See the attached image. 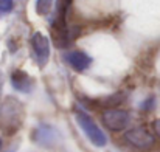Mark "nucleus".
Returning <instances> with one entry per match:
<instances>
[{
    "label": "nucleus",
    "mask_w": 160,
    "mask_h": 152,
    "mask_svg": "<svg viewBox=\"0 0 160 152\" xmlns=\"http://www.w3.org/2000/svg\"><path fill=\"white\" fill-rule=\"evenodd\" d=\"M33 140H34L38 145L44 146V148H54L56 145H59L61 135H59L58 129H54L53 126L42 123V124H39V126L34 129V132H33Z\"/></svg>",
    "instance_id": "nucleus-5"
},
{
    "label": "nucleus",
    "mask_w": 160,
    "mask_h": 152,
    "mask_svg": "<svg viewBox=\"0 0 160 152\" xmlns=\"http://www.w3.org/2000/svg\"><path fill=\"white\" fill-rule=\"evenodd\" d=\"M154 130H156V134L159 135V138H160V120H156V123H154Z\"/></svg>",
    "instance_id": "nucleus-13"
},
{
    "label": "nucleus",
    "mask_w": 160,
    "mask_h": 152,
    "mask_svg": "<svg viewBox=\"0 0 160 152\" xmlns=\"http://www.w3.org/2000/svg\"><path fill=\"white\" fill-rule=\"evenodd\" d=\"M31 47L36 54L39 67H44L50 59V42L42 33H34L31 37Z\"/></svg>",
    "instance_id": "nucleus-6"
},
{
    "label": "nucleus",
    "mask_w": 160,
    "mask_h": 152,
    "mask_svg": "<svg viewBox=\"0 0 160 152\" xmlns=\"http://www.w3.org/2000/svg\"><path fill=\"white\" fill-rule=\"evenodd\" d=\"M123 100H124L123 93H115V95L107 96V100L104 101V105H106V107H109V109H113V105L121 104V101H123Z\"/></svg>",
    "instance_id": "nucleus-10"
},
{
    "label": "nucleus",
    "mask_w": 160,
    "mask_h": 152,
    "mask_svg": "<svg viewBox=\"0 0 160 152\" xmlns=\"http://www.w3.org/2000/svg\"><path fill=\"white\" fill-rule=\"evenodd\" d=\"M124 140L138 151H149L156 145L154 135L145 127H134V129L126 130Z\"/></svg>",
    "instance_id": "nucleus-3"
},
{
    "label": "nucleus",
    "mask_w": 160,
    "mask_h": 152,
    "mask_svg": "<svg viewBox=\"0 0 160 152\" xmlns=\"http://www.w3.org/2000/svg\"><path fill=\"white\" fill-rule=\"evenodd\" d=\"M154 101H156V100H154V96H149L146 101L142 104V109H143V110H151V109L154 107Z\"/></svg>",
    "instance_id": "nucleus-12"
},
{
    "label": "nucleus",
    "mask_w": 160,
    "mask_h": 152,
    "mask_svg": "<svg viewBox=\"0 0 160 152\" xmlns=\"http://www.w3.org/2000/svg\"><path fill=\"white\" fill-rule=\"evenodd\" d=\"M0 92H2V78H0Z\"/></svg>",
    "instance_id": "nucleus-14"
},
{
    "label": "nucleus",
    "mask_w": 160,
    "mask_h": 152,
    "mask_svg": "<svg viewBox=\"0 0 160 152\" xmlns=\"http://www.w3.org/2000/svg\"><path fill=\"white\" fill-rule=\"evenodd\" d=\"M75 120L78 121L79 127L82 129V132L86 134V137L90 140L92 145L98 146V148H103L107 145V137L106 134L98 127V124L92 120V116L89 113H86L84 110L81 109H76L75 110Z\"/></svg>",
    "instance_id": "nucleus-2"
},
{
    "label": "nucleus",
    "mask_w": 160,
    "mask_h": 152,
    "mask_svg": "<svg viewBox=\"0 0 160 152\" xmlns=\"http://www.w3.org/2000/svg\"><path fill=\"white\" fill-rule=\"evenodd\" d=\"M23 109L22 104L14 98H6L0 107V129L6 134H12L22 124Z\"/></svg>",
    "instance_id": "nucleus-1"
},
{
    "label": "nucleus",
    "mask_w": 160,
    "mask_h": 152,
    "mask_svg": "<svg viewBox=\"0 0 160 152\" xmlns=\"http://www.w3.org/2000/svg\"><path fill=\"white\" fill-rule=\"evenodd\" d=\"M65 61L76 71H84L92 64V57L89 54H86L84 51H70L65 54Z\"/></svg>",
    "instance_id": "nucleus-8"
},
{
    "label": "nucleus",
    "mask_w": 160,
    "mask_h": 152,
    "mask_svg": "<svg viewBox=\"0 0 160 152\" xmlns=\"http://www.w3.org/2000/svg\"><path fill=\"white\" fill-rule=\"evenodd\" d=\"M11 86L22 93H30L34 87L33 79L30 78V75H27L23 70H14L11 73Z\"/></svg>",
    "instance_id": "nucleus-7"
},
{
    "label": "nucleus",
    "mask_w": 160,
    "mask_h": 152,
    "mask_svg": "<svg viewBox=\"0 0 160 152\" xmlns=\"http://www.w3.org/2000/svg\"><path fill=\"white\" fill-rule=\"evenodd\" d=\"M0 151H2V140H0Z\"/></svg>",
    "instance_id": "nucleus-15"
},
{
    "label": "nucleus",
    "mask_w": 160,
    "mask_h": 152,
    "mask_svg": "<svg viewBox=\"0 0 160 152\" xmlns=\"http://www.w3.org/2000/svg\"><path fill=\"white\" fill-rule=\"evenodd\" d=\"M103 124L112 132L124 130L131 123V113L120 109H106L101 115Z\"/></svg>",
    "instance_id": "nucleus-4"
},
{
    "label": "nucleus",
    "mask_w": 160,
    "mask_h": 152,
    "mask_svg": "<svg viewBox=\"0 0 160 152\" xmlns=\"http://www.w3.org/2000/svg\"><path fill=\"white\" fill-rule=\"evenodd\" d=\"M14 8V2L12 0H0V17L6 16L12 11Z\"/></svg>",
    "instance_id": "nucleus-11"
},
{
    "label": "nucleus",
    "mask_w": 160,
    "mask_h": 152,
    "mask_svg": "<svg viewBox=\"0 0 160 152\" xmlns=\"http://www.w3.org/2000/svg\"><path fill=\"white\" fill-rule=\"evenodd\" d=\"M53 0H36V12L41 16H47L52 11Z\"/></svg>",
    "instance_id": "nucleus-9"
}]
</instances>
